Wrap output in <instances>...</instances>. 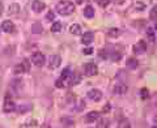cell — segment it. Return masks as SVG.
Instances as JSON below:
<instances>
[{"instance_id": "6da1fadb", "label": "cell", "mask_w": 157, "mask_h": 128, "mask_svg": "<svg viewBox=\"0 0 157 128\" xmlns=\"http://www.w3.org/2000/svg\"><path fill=\"white\" fill-rule=\"evenodd\" d=\"M56 11L59 14L67 16V14L73 13V11H75V4L68 2V0H63V2H59L56 4Z\"/></svg>"}, {"instance_id": "7a4b0ae2", "label": "cell", "mask_w": 157, "mask_h": 128, "mask_svg": "<svg viewBox=\"0 0 157 128\" xmlns=\"http://www.w3.org/2000/svg\"><path fill=\"white\" fill-rule=\"evenodd\" d=\"M71 76H72V72H71V70L70 68H64V70L62 71V75H60V77L58 78V80L55 81V86L56 88H64L68 82H70V80H71Z\"/></svg>"}, {"instance_id": "3957f363", "label": "cell", "mask_w": 157, "mask_h": 128, "mask_svg": "<svg viewBox=\"0 0 157 128\" xmlns=\"http://www.w3.org/2000/svg\"><path fill=\"white\" fill-rule=\"evenodd\" d=\"M30 62L34 64V66H37V67H43V66H45V63H46V56L43 55L42 52L37 51V52H34L32 55Z\"/></svg>"}, {"instance_id": "277c9868", "label": "cell", "mask_w": 157, "mask_h": 128, "mask_svg": "<svg viewBox=\"0 0 157 128\" xmlns=\"http://www.w3.org/2000/svg\"><path fill=\"white\" fill-rule=\"evenodd\" d=\"M30 67H32L30 60H29V59H24V60L14 68V73H26L30 71Z\"/></svg>"}, {"instance_id": "5b68a950", "label": "cell", "mask_w": 157, "mask_h": 128, "mask_svg": "<svg viewBox=\"0 0 157 128\" xmlns=\"http://www.w3.org/2000/svg\"><path fill=\"white\" fill-rule=\"evenodd\" d=\"M3 110L4 112H12L16 110V103L13 102L11 94H7L6 100H4V106H3Z\"/></svg>"}, {"instance_id": "8992f818", "label": "cell", "mask_w": 157, "mask_h": 128, "mask_svg": "<svg viewBox=\"0 0 157 128\" xmlns=\"http://www.w3.org/2000/svg\"><path fill=\"white\" fill-rule=\"evenodd\" d=\"M84 71L88 76H96L98 73V67L94 62H89L84 66Z\"/></svg>"}, {"instance_id": "52a82bcc", "label": "cell", "mask_w": 157, "mask_h": 128, "mask_svg": "<svg viewBox=\"0 0 157 128\" xmlns=\"http://www.w3.org/2000/svg\"><path fill=\"white\" fill-rule=\"evenodd\" d=\"M60 63H62V58L59 56V55H52L48 58V60H47V66L50 70H55V68H58L59 66H60Z\"/></svg>"}, {"instance_id": "ba28073f", "label": "cell", "mask_w": 157, "mask_h": 128, "mask_svg": "<svg viewBox=\"0 0 157 128\" xmlns=\"http://www.w3.org/2000/svg\"><path fill=\"white\" fill-rule=\"evenodd\" d=\"M88 97H89L92 101L98 102V101H101V98H102V92L100 89H90L88 92Z\"/></svg>"}, {"instance_id": "9c48e42d", "label": "cell", "mask_w": 157, "mask_h": 128, "mask_svg": "<svg viewBox=\"0 0 157 128\" xmlns=\"http://www.w3.org/2000/svg\"><path fill=\"white\" fill-rule=\"evenodd\" d=\"M45 8H46V4L43 3L42 0H34V2L32 3V9L34 12H37V13L42 12Z\"/></svg>"}, {"instance_id": "30bf717a", "label": "cell", "mask_w": 157, "mask_h": 128, "mask_svg": "<svg viewBox=\"0 0 157 128\" xmlns=\"http://www.w3.org/2000/svg\"><path fill=\"white\" fill-rule=\"evenodd\" d=\"M147 51V43L144 41H139L134 46V52L137 54V55H140V54H144Z\"/></svg>"}, {"instance_id": "8fae6325", "label": "cell", "mask_w": 157, "mask_h": 128, "mask_svg": "<svg viewBox=\"0 0 157 128\" xmlns=\"http://www.w3.org/2000/svg\"><path fill=\"white\" fill-rule=\"evenodd\" d=\"M98 118H100V112L98 111H90L85 115L84 120H85V123H93V122L98 120Z\"/></svg>"}, {"instance_id": "7c38bea8", "label": "cell", "mask_w": 157, "mask_h": 128, "mask_svg": "<svg viewBox=\"0 0 157 128\" xmlns=\"http://www.w3.org/2000/svg\"><path fill=\"white\" fill-rule=\"evenodd\" d=\"M2 29H3V32H6V33H13L16 26H14V24L12 21H3Z\"/></svg>"}, {"instance_id": "4fadbf2b", "label": "cell", "mask_w": 157, "mask_h": 128, "mask_svg": "<svg viewBox=\"0 0 157 128\" xmlns=\"http://www.w3.org/2000/svg\"><path fill=\"white\" fill-rule=\"evenodd\" d=\"M93 39H94V34H93L92 32H86L84 36H82L81 42L84 43V45H90V43L93 42Z\"/></svg>"}, {"instance_id": "5bb4252c", "label": "cell", "mask_w": 157, "mask_h": 128, "mask_svg": "<svg viewBox=\"0 0 157 128\" xmlns=\"http://www.w3.org/2000/svg\"><path fill=\"white\" fill-rule=\"evenodd\" d=\"M127 92V86L124 85V84H117L115 88H114V93L118 96H122L124 94V93Z\"/></svg>"}, {"instance_id": "9a60e30c", "label": "cell", "mask_w": 157, "mask_h": 128, "mask_svg": "<svg viewBox=\"0 0 157 128\" xmlns=\"http://www.w3.org/2000/svg\"><path fill=\"white\" fill-rule=\"evenodd\" d=\"M110 124V122L107 118H98V122H97V127L96 128H107Z\"/></svg>"}, {"instance_id": "2e32d148", "label": "cell", "mask_w": 157, "mask_h": 128, "mask_svg": "<svg viewBox=\"0 0 157 128\" xmlns=\"http://www.w3.org/2000/svg\"><path fill=\"white\" fill-rule=\"evenodd\" d=\"M84 17L85 18H93L94 17V9L92 6H86L84 9Z\"/></svg>"}, {"instance_id": "e0dca14e", "label": "cell", "mask_w": 157, "mask_h": 128, "mask_svg": "<svg viewBox=\"0 0 157 128\" xmlns=\"http://www.w3.org/2000/svg\"><path fill=\"white\" fill-rule=\"evenodd\" d=\"M126 64H127V68H130V70H136L137 66H139V64H137V60L135 58H128Z\"/></svg>"}, {"instance_id": "ac0fdd59", "label": "cell", "mask_w": 157, "mask_h": 128, "mask_svg": "<svg viewBox=\"0 0 157 128\" xmlns=\"http://www.w3.org/2000/svg\"><path fill=\"white\" fill-rule=\"evenodd\" d=\"M18 12H20V6L17 3H13V4L9 6V8H8V13L9 14H17Z\"/></svg>"}, {"instance_id": "d6986e66", "label": "cell", "mask_w": 157, "mask_h": 128, "mask_svg": "<svg viewBox=\"0 0 157 128\" xmlns=\"http://www.w3.org/2000/svg\"><path fill=\"white\" fill-rule=\"evenodd\" d=\"M81 81V76L78 75V73H72V76H71V80H70V85H76V84H78Z\"/></svg>"}, {"instance_id": "ffe728a7", "label": "cell", "mask_w": 157, "mask_h": 128, "mask_svg": "<svg viewBox=\"0 0 157 128\" xmlns=\"http://www.w3.org/2000/svg\"><path fill=\"white\" fill-rule=\"evenodd\" d=\"M70 32L73 34V36H78V34L81 33V26L78 25V24H73V25H71V28H70Z\"/></svg>"}, {"instance_id": "44dd1931", "label": "cell", "mask_w": 157, "mask_h": 128, "mask_svg": "<svg viewBox=\"0 0 157 128\" xmlns=\"http://www.w3.org/2000/svg\"><path fill=\"white\" fill-rule=\"evenodd\" d=\"M107 36L111 37V38H117V37L121 36V30L119 29H117V28H111L110 30L107 32Z\"/></svg>"}, {"instance_id": "7402d4cb", "label": "cell", "mask_w": 157, "mask_h": 128, "mask_svg": "<svg viewBox=\"0 0 157 128\" xmlns=\"http://www.w3.org/2000/svg\"><path fill=\"white\" fill-rule=\"evenodd\" d=\"M42 30H43V28H42V25H41L39 22L33 24V26H32V32H33L34 34H41V33H42Z\"/></svg>"}, {"instance_id": "603a6c76", "label": "cell", "mask_w": 157, "mask_h": 128, "mask_svg": "<svg viewBox=\"0 0 157 128\" xmlns=\"http://www.w3.org/2000/svg\"><path fill=\"white\" fill-rule=\"evenodd\" d=\"M62 30V24L60 22H54L51 26V32L52 33H59Z\"/></svg>"}, {"instance_id": "cb8c5ba5", "label": "cell", "mask_w": 157, "mask_h": 128, "mask_svg": "<svg viewBox=\"0 0 157 128\" xmlns=\"http://www.w3.org/2000/svg\"><path fill=\"white\" fill-rule=\"evenodd\" d=\"M149 17H151V20H153V21L157 20V6H155L153 8H152V11L149 13Z\"/></svg>"}, {"instance_id": "d4e9b609", "label": "cell", "mask_w": 157, "mask_h": 128, "mask_svg": "<svg viewBox=\"0 0 157 128\" xmlns=\"http://www.w3.org/2000/svg\"><path fill=\"white\" fill-rule=\"evenodd\" d=\"M140 97L143 98V100H147V98L149 97V90L147 89V88H143V89L140 90Z\"/></svg>"}, {"instance_id": "484cf974", "label": "cell", "mask_w": 157, "mask_h": 128, "mask_svg": "<svg viewBox=\"0 0 157 128\" xmlns=\"http://www.w3.org/2000/svg\"><path fill=\"white\" fill-rule=\"evenodd\" d=\"M96 2H97V4H98V6H100V7H107V6H109V4H110V0H96Z\"/></svg>"}, {"instance_id": "4316f807", "label": "cell", "mask_w": 157, "mask_h": 128, "mask_svg": "<svg viewBox=\"0 0 157 128\" xmlns=\"http://www.w3.org/2000/svg\"><path fill=\"white\" fill-rule=\"evenodd\" d=\"M93 47H86V48H84V50H82V52H84V55H92L93 54Z\"/></svg>"}, {"instance_id": "83f0119b", "label": "cell", "mask_w": 157, "mask_h": 128, "mask_svg": "<svg viewBox=\"0 0 157 128\" xmlns=\"http://www.w3.org/2000/svg\"><path fill=\"white\" fill-rule=\"evenodd\" d=\"M119 128H131V126H130V123L127 122V120H123L119 124Z\"/></svg>"}, {"instance_id": "f1b7e54d", "label": "cell", "mask_w": 157, "mask_h": 128, "mask_svg": "<svg viewBox=\"0 0 157 128\" xmlns=\"http://www.w3.org/2000/svg\"><path fill=\"white\" fill-rule=\"evenodd\" d=\"M122 58V54L121 52H114V54H113V60H119V59Z\"/></svg>"}, {"instance_id": "f546056e", "label": "cell", "mask_w": 157, "mask_h": 128, "mask_svg": "<svg viewBox=\"0 0 157 128\" xmlns=\"http://www.w3.org/2000/svg\"><path fill=\"white\" fill-rule=\"evenodd\" d=\"M144 8H145V4L144 3H140V2L136 3V9H144Z\"/></svg>"}, {"instance_id": "4dcf8cb0", "label": "cell", "mask_w": 157, "mask_h": 128, "mask_svg": "<svg viewBox=\"0 0 157 128\" xmlns=\"http://www.w3.org/2000/svg\"><path fill=\"white\" fill-rule=\"evenodd\" d=\"M62 122H63V123H68L70 126H72V124H73L72 119H67V118H64V119H62Z\"/></svg>"}, {"instance_id": "1f68e13d", "label": "cell", "mask_w": 157, "mask_h": 128, "mask_svg": "<svg viewBox=\"0 0 157 128\" xmlns=\"http://www.w3.org/2000/svg\"><path fill=\"white\" fill-rule=\"evenodd\" d=\"M46 20H54V13L52 12H48L47 16H46Z\"/></svg>"}, {"instance_id": "d6a6232c", "label": "cell", "mask_w": 157, "mask_h": 128, "mask_svg": "<svg viewBox=\"0 0 157 128\" xmlns=\"http://www.w3.org/2000/svg\"><path fill=\"white\" fill-rule=\"evenodd\" d=\"M109 110H110V105H109V103H107V105L105 106V109H104V111L106 112V111H109Z\"/></svg>"}, {"instance_id": "836d02e7", "label": "cell", "mask_w": 157, "mask_h": 128, "mask_svg": "<svg viewBox=\"0 0 157 128\" xmlns=\"http://www.w3.org/2000/svg\"><path fill=\"white\" fill-rule=\"evenodd\" d=\"M3 11H4V8H3V4L0 3V16H2V14H3Z\"/></svg>"}, {"instance_id": "e575fe53", "label": "cell", "mask_w": 157, "mask_h": 128, "mask_svg": "<svg viewBox=\"0 0 157 128\" xmlns=\"http://www.w3.org/2000/svg\"><path fill=\"white\" fill-rule=\"evenodd\" d=\"M82 2H84V0H76V4H81Z\"/></svg>"}, {"instance_id": "d590c367", "label": "cell", "mask_w": 157, "mask_h": 128, "mask_svg": "<svg viewBox=\"0 0 157 128\" xmlns=\"http://www.w3.org/2000/svg\"><path fill=\"white\" fill-rule=\"evenodd\" d=\"M152 128H157V126H155V127H152Z\"/></svg>"}, {"instance_id": "8d00e7d4", "label": "cell", "mask_w": 157, "mask_h": 128, "mask_svg": "<svg viewBox=\"0 0 157 128\" xmlns=\"http://www.w3.org/2000/svg\"><path fill=\"white\" fill-rule=\"evenodd\" d=\"M156 29H157V24H156Z\"/></svg>"}]
</instances>
